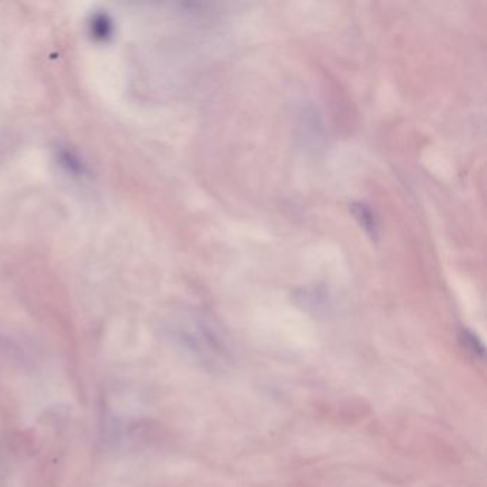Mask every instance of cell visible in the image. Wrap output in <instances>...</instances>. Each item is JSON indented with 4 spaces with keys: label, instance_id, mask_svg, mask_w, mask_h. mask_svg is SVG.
I'll return each instance as SVG.
<instances>
[{
    "label": "cell",
    "instance_id": "obj_1",
    "mask_svg": "<svg viewBox=\"0 0 487 487\" xmlns=\"http://www.w3.org/2000/svg\"><path fill=\"white\" fill-rule=\"evenodd\" d=\"M352 212L356 219L359 220L360 224L365 227L366 231L372 232V234L376 231L375 217L370 214L369 209H366L363 205H353Z\"/></svg>",
    "mask_w": 487,
    "mask_h": 487
},
{
    "label": "cell",
    "instance_id": "obj_2",
    "mask_svg": "<svg viewBox=\"0 0 487 487\" xmlns=\"http://www.w3.org/2000/svg\"><path fill=\"white\" fill-rule=\"evenodd\" d=\"M462 342H463L464 349L471 350L474 356L483 355V345H482V343L479 342V339H477L476 336L472 335V333L463 332V335H462Z\"/></svg>",
    "mask_w": 487,
    "mask_h": 487
},
{
    "label": "cell",
    "instance_id": "obj_3",
    "mask_svg": "<svg viewBox=\"0 0 487 487\" xmlns=\"http://www.w3.org/2000/svg\"><path fill=\"white\" fill-rule=\"evenodd\" d=\"M95 32L96 36H100V38H105L110 33V24L106 22L105 17H100L99 21L95 22Z\"/></svg>",
    "mask_w": 487,
    "mask_h": 487
}]
</instances>
